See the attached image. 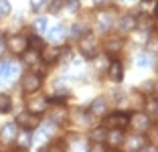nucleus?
Listing matches in <instances>:
<instances>
[{
    "mask_svg": "<svg viewBox=\"0 0 158 152\" xmlns=\"http://www.w3.org/2000/svg\"><path fill=\"white\" fill-rule=\"evenodd\" d=\"M20 87H23V91L28 93V95L37 93L39 89L43 87V79H41V75H39V73H27V75H23Z\"/></svg>",
    "mask_w": 158,
    "mask_h": 152,
    "instance_id": "1",
    "label": "nucleus"
},
{
    "mask_svg": "<svg viewBox=\"0 0 158 152\" xmlns=\"http://www.w3.org/2000/svg\"><path fill=\"white\" fill-rule=\"evenodd\" d=\"M79 51L83 53V57L93 59V57H95V53H98V39L93 37L91 32L83 35V37L79 39Z\"/></svg>",
    "mask_w": 158,
    "mask_h": 152,
    "instance_id": "2",
    "label": "nucleus"
},
{
    "mask_svg": "<svg viewBox=\"0 0 158 152\" xmlns=\"http://www.w3.org/2000/svg\"><path fill=\"white\" fill-rule=\"evenodd\" d=\"M128 126H130L132 130H136L138 134L148 132V128H150V116L148 114H142V112H136V114L130 116Z\"/></svg>",
    "mask_w": 158,
    "mask_h": 152,
    "instance_id": "3",
    "label": "nucleus"
},
{
    "mask_svg": "<svg viewBox=\"0 0 158 152\" xmlns=\"http://www.w3.org/2000/svg\"><path fill=\"white\" fill-rule=\"evenodd\" d=\"M95 23H98L99 31H110L116 23V10L114 8H106V10H99L95 14Z\"/></svg>",
    "mask_w": 158,
    "mask_h": 152,
    "instance_id": "4",
    "label": "nucleus"
},
{
    "mask_svg": "<svg viewBox=\"0 0 158 152\" xmlns=\"http://www.w3.org/2000/svg\"><path fill=\"white\" fill-rule=\"evenodd\" d=\"M16 124L23 130H35L41 124V120H39V114H33V112L27 110V112H20V114L16 116Z\"/></svg>",
    "mask_w": 158,
    "mask_h": 152,
    "instance_id": "5",
    "label": "nucleus"
},
{
    "mask_svg": "<svg viewBox=\"0 0 158 152\" xmlns=\"http://www.w3.org/2000/svg\"><path fill=\"white\" fill-rule=\"evenodd\" d=\"M128 120H130V116L124 114V112H116V114H110L106 116V120H103V124H106V128H118V130H124L126 126H128Z\"/></svg>",
    "mask_w": 158,
    "mask_h": 152,
    "instance_id": "6",
    "label": "nucleus"
},
{
    "mask_svg": "<svg viewBox=\"0 0 158 152\" xmlns=\"http://www.w3.org/2000/svg\"><path fill=\"white\" fill-rule=\"evenodd\" d=\"M6 49H10L12 55H23L28 49V39L23 37V35H14V37H10L6 41Z\"/></svg>",
    "mask_w": 158,
    "mask_h": 152,
    "instance_id": "7",
    "label": "nucleus"
},
{
    "mask_svg": "<svg viewBox=\"0 0 158 152\" xmlns=\"http://www.w3.org/2000/svg\"><path fill=\"white\" fill-rule=\"evenodd\" d=\"M146 144H148V138H144L142 134H134V136H130L128 140L124 138V148L128 152H140V150H144Z\"/></svg>",
    "mask_w": 158,
    "mask_h": 152,
    "instance_id": "8",
    "label": "nucleus"
},
{
    "mask_svg": "<svg viewBox=\"0 0 158 152\" xmlns=\"http://www.w3.org/2000/svg\"><path fill=\"white\" fill-rule=\"evenodd\" d=\"M16 134H19V124L16 122H8V124L2 126V130H0V142L2 144H12L14 138H16Z\"/></svg>",
    "mask_w": 158,
    "mask_h": 152,
    "instance_id": "9",
    "label": "nucleus"
},
{
    "mask_svg": "<svg viewBox=\"0 0 158 152\" xmlns=\"http://www.w3.org/2000/svg\"><path fill=\"white\" fill-rule=\"evenodd\" d=\"M106 73L110 75V79H112V81L120 83L122 79H124V65H122V61H118V59L110 61V65H107V71H106Z\"/></svg>",
    "mask_w": 158,
    "mask_h": 152,
    "instance_id": "10",
    "label": "nucleus"
},
{
    "mask_svg": "<svg viewBox=\"0 0 158 152\" xmlns=\"http://www.w3.org/2000/svg\"><path fill=\"white\" fill-rule=\"evenodd\" d=\"M106 142H107V148H120L124 144V130L110 128V132L106 134Z\"/></svg>",
    "mask_w": 158,
    "mask_h": 152,
    "instance_id": "11",
    "label": "nucleus"
},
{
    "mask_svg": "<svg viewBox=\"0 0 158 152\" xmlns=\"http://www.w3.org/2000/svg\"><path fill=\"white\" fill-rule=\"evenodd\" d=\"M47 106H49V101H47L45 97H31V99L27 101V110L33 112V114H43V112L47 110Z\"/></svg>",
    "mask_w": 158,
    "mask_h": 152,
    "instance_id": "12",
    "label": "nucleus"
},
{
    "mask_svg": "<svg viewBox=\"0 0 158 152\" xmlns=\"http://www.w3.org/2000/svg\"><path fill=\"white\" fill-rule=\"evenodd\" d=\"M67 37V28L63 27V24H57L55 28H51V32H49V43L51 45H61V43L65 41Z\"/></svg>",
    "mask_w": 158,
    "mask_h": 152,
    "instance_id": "13",
    "label": "nucleus"
},
{
    "mask_svg": "<svg viewBox=\"0 0 158 152\" xmlns=\"http://www.w3.org/2000/svg\"><path fill=\"white\" fill-rule=\"evenodd\" d=\"M61 55V49L59 45H51V47H43L41 49V57L45 63H53V61H57Z\"/></svg>",
    "mask_w": 158,
    "mask_h": 152,
    "instance_id": "14",
    "label": "nucleus"
},
{
    "mask_svg": "<svg viewBox=\"0 0 158 152\" xmlns=\"http://www.w3.org/2000/svg\"><path fill=\"white\" fill-rule=\"evenodd\" d=\"M122 47H124L122 39H118V37H110V39L106 41V53H107V55H112V57H116L118 53L122 51Z\"/></svg>",
    "mask_w": 158,
    "mask_h": 152,
    "instance_id": "15",
    "label": "nucleus"
},
{
    "mask_svg": "<svg viewBox=\"0 0 158 152\" xmlns=\"http://www.w3.org/2000/svg\"><path fill=\"white\" fill-rule=\"evenodd\" d=\"M89 112H91V116H106L107 114V99H106V97H98V99H93Z\"/></svg>",
    "mask_w": 158,
    "mask_h": 152,
    "instance_id": "16",
    "label": "nucleus"
},
{
    "mask_svg": "<svg viewBox=\"0 0 158 152\" xmlns=\"http://www.w3.org/2000/svg\"><path fill=\"white\" fill-rule=\"evenodd\" d=\"M118 28H120L122 32H132L136 28V19L132 16V14H126V16H122L120 20H118Z\"/></svg>",
    "mask_w": 158,
    "mask_h": 152,
    "instance_id": "17",
    "label": "nucleus"
},
{
    "mask_svg": "<svg viewBox=\"0 0 158 152\" xmlns=\"http://www.w3.org/2000/svg\"><path fill=\"white\" fill-rule=\"evenodd\" d=\"M16 142H19V148H31V144H33V134H31V130H24L23 134H16Z\"/></svg>",
    "mask_w": 158,
    "mask_h": 152,
    "instance_id": "18",
    "label": "nucleus"
},
{
    "mask_svg": "<svg viewBox=\"0 0 158 152\" xmlns=\"http://www.w3.org/2000/svg\"><path fill=\"white\" fill-rule=\"evenodd\" d=\"M12 108V97L6 93H0V114H8Z\"/></svg>",
    "mask_w": 158,
    "mask_h": 152,
    "instance_id": "19",
    "label": "nucleus"
},
{
    "mask_svg": "<svg viewBox=\"0 0 158 152\" xmlns=\"http://www.w3.org/2000/svg\"><path fill=\"white\" fill-rule=\"evenodd\" d=\"M93 63H95V69L98 71H107V65H110V57L102 55V57H93Z\"/></svg>",
    "mask_w": 158,
    "mask_h": 152,
    "instance_id": "20",
    "label": "nucleus"
},
{
    "mask_svg": "<svg viewBox=\"0 0 158 152\" xmlns=\"http://www.w3.org/2000/svg\"><path fill=\"white\" fill-rule=\"evenodd\" d=\"M51 118H53V122H55V124H57V122H63L67 118V110L63 106H57L55 110L51 112Z\"/></svg>",
    "mask_w": 158,
    "mask_h": 152,
    "instance_id": "21",
    "label": "nucleus"
},
{
    "mask_svg": "<svg viewBox=\"0 0 158 152\" xmlns=\"http://www.w3.org/2000/svg\"><path fill=\"white\" fill-rule=\"evenodd\" d=\"M87 28L83 27V24H73L71 27V31H69V35H71V39H81L83 35H87Z\"/></svg>",
    "mask_w": 158,
    "mask_h": 152,
    "instance_id": "22",
    "label": "nucleus"
},
{
    "mask_svg": "<svg viewBox=\"0 0 158 152\" xmlns=\"http://www.w3.org/2000/svg\"><path fill=\"white\" fill-rule=\"evenodd\" d=\"M23 55H24V61H27L28 65H37L39 63V57H41V55H39V51H35V49H31V51L27 49Z\"/></svg>",
    "mask_w": 158,
    "mask_h": 152,
    "instance_id": "23",
    "label": "nucleus"
},
{
    "mask_svg": "<svg viewBox=\"0 0 158 152\" xmlns=\"http://www.w3.org/2000/svg\"><path fill=\"white\" fill-rule=\"evenodd\" d=\"M20 73V67L16 63H6V71H4V79H12Z\"/></svg>",
    "mask_w": 158,
    "mask_h": 152,
    "instance_id": "24",
    "label": "nucleus"
},
{
    "mask_svg": "<svg viewBox=\"0 0 158 152\" xmlns=\"http://www.w3.org/2000/svg\"><path fill=\"white\" fill-rule=\"evenodd\" d=\"M106 134L107 128H95L91 132V142H106Z\"/></svg>",
    "mask_w": 158,
    "mask_h": 152,
    "instance_id": "25",
    "label": "nucleus"
},
{
    "mask_svg": "<svg viewBox=\"0 0 158 152\" xmlns=\"http://www.w3.org/2000/svg\"><path fill=\"white\" fill-rule=\"evenodd\" d=\"M152 24H154V19H150V16H146V14H142V16L136 20V27H138V28H144V31H148Z\"/></svg>",
    "mask_w": 158,
    "mask_h": 152,
    "instance_id": "26",
    "label": "nucleus"
},
{
    "mask_svg": "<svg viewBox=\"0 0 158 152\" xmlns=\"http://www.w3.org/2000/svg\"><path fill=\"white\" fill-rule=\"evenodd\" d=\"M43 41H41V37L39 35H33V37H28V49H35V51H41L43 49Z\"/></svg>",
    "mask_w": 158,
    "mask_h": 152,
    "instance_id": "27",
    "label": "nucleus"
},
{
    "mask_svg": "<svg viewBox=\"0 0 158 152\" xmlns=\"http://www.w3.org/2000/svg\"><path fill=\"white\" fill-rule=\"evenodd\" d=\"M33 27H35V31H37V32H45L47 27H49V23H47V19H37L33 23Z\"/></svg>",
    "mask_w": 158,
    "mask_h": 152,
    "instance_id": "28",
    "label": "nucleus"
},
{
    "mask_svg": "<svg viewBox=\"0 0 158 152\" xmlns=\"http://www.w3.org/2000/svg\"><path fill=\"white\" fill-rule=\"evenodd\" d=\"M31 8L35 12H41V10L47 8V0H31Z\"/></svg>",
    "mask_w": 158,
    "mask_h": 152,
    "instance_id": "29",
    "label": "nucleus"
},
{
    "mask_svg": "<svg viewBox=\"0 0 158 152\" xmlns=\"http://www.w3.org/2000/svg\"><path fill=\"white\" fill-rule=\"evenodd\" d=\"M136 65H138V67H148V65H150L148 55H146V53H140V55L136 57Z\"/></svg>",
    "mask_w": 158,
    "mask_h": 152,
    "instance_id": "30",
    "label": "nucleus"
},
{
    "mask_svg": "<svg viewBox=\"0 0 158 152\" xmlns=\"http://www.w3.org/2000/svg\"><path fill=\"white\" fill-rule=\"evenodd\" d=\"M10 2L8 0H0V16H8L10 14Z\"/></svg>",
    "mask_w": 158,
    "mask_h": 152,
    "instance_id": "31",
    "label": "nucleus"
},
{
    "mask_svg": "<svg viewBox=\"0 0 158 152\" xmlns=\"http://www.w3.org/2000/svg\"><path fill=\"white\" fill-rule=\"evenodd\" d=\"M132 103H134V108H140L142 103H144V97H142V93L134 91L132 93Z\"/></svg>",
    "mask_w": 158,
    "mask_h": 152,
    "instance_id": "32",
    "label": "nucleus"
},
{
    "mask_svg": "<svg viewBox=\"0 0 158 152\" xmlns=\"http://www.w3.org/2000/svg\"><path fill=\"white\" fill-rule=\"evenodd\" d=\"M148 114L150 116H158V99H150L148 101Z\"/></svg>",
    "mask_w": 158,
    "mask_h": 152,
    "instance_id": "33",
    "label": "nucleus"
},
{
    "mask_svg": "<svg viewBox=\"0 0 158 152\" xmlns=\"http://www.w3.org/2000/svg\"><path fill=\"white\" fill-rule=\"evenodd\" d=\"M148 49L152 51V53H158V35L150 37V41H148Z\"/></svg>",
    "mask_w": 158,
    "mask_h": 152,
    "instance_id": "34",
    "label": "nucleus"
},
{
    "mask_svg": "<svg viewBox=\"0 0 158 152\" xmlns=\"http://www.w3.org/2000/svg\"><path fill=\"white\" fill-rule=\"evenodd\" d=\"M65 6H67V10H71V12H77L79 10V0H65Z\"/></svg>",
    "mask_w": 158,
    "mask_h": 152,
    "instance_id": "35",
    "label": "nucleus"
},
{
    "mask_svg": "<svg viewBox=\"0 0 158 152\" xmlns=\"http://www.w3.org/2000/svg\"><path fill=\"white\" fill-rule=\"evenodd\" d=\"M61 6H63V0H53L51 6H49V10H51L53 14H57V12L61 10Z\"/></svg>",
    "mask_w": 158,
    "mask_h": 152,
    "instance_id": "36",
    "label": "nucleus"
},
{
    "mask_svg": "<svg viewBox=\"0 0 158 152\" xmlns=\"http://www.w3.org/2000/svg\"><path fill=\"white\" fill-rule=\"evenodd\" d=\"M150 132H152V144H154V146H158V132H156V130H152V126H150Z\"/></svg>",
    "mask_w": 158,
    "mask_h": 152,
    "instance_id": "37",
    "label": "nucleus"
},
{
    "mask_svg": "<svg viewBox=\"0 0 158 152\" xmlns=\"http://www.w3.org/2000/svg\"><path fill=\"white\" fill-rule=\"evenodd\" d=\"M106 148H107V146H103L102 142H93V144H91V150H106Z\"/></svg>",
    "mask_w": 158,
    "mask_h": 152,
    "instance_id": "38",
    "label": "nucleus"
},
{
    "mask_svg": "<svg viewBox=\"0 0 158 152\" xmlns=\"http://www.w3.org/2000/svg\"><path fill=\"white\" fill-rule=\"evenodd\" d=\"M4 51H6V41L2 37H0V57L4 55Z\"/></svg>",
    "mask_w": 158,
    "mask_h": 152,
    "instance_id": "39",
    "label": "nucleus"
},
{
    "mask_svg": "<svg viewBox=\"0 0 158 152\" xmlns=\"http://www.w3.org/2000/svg\"><path fill=\"white\" fill-rule=\"evenodd\" d=\"M154 16L158 19V4H156V8H154Z\"/></svg>",
    "mask_w": 158,
    "mask_h": 152,
    "instance_id": "40",
    "label": "nucleus"
},
{
    "mask_svg": "<svg viewBox=\"0 0 158 152\" xmlns=\"http://www.w3.org/2000/svg\"><path fill=\"white\" fill-rule=\"evenodd\" d=\"M95 2H99V0H95Z\"/></svg>",
    "mask_w": 158,
    "mask_h": 152,
    "instance_id": "41",
    "label": "nucleus"
}]
</instances>
